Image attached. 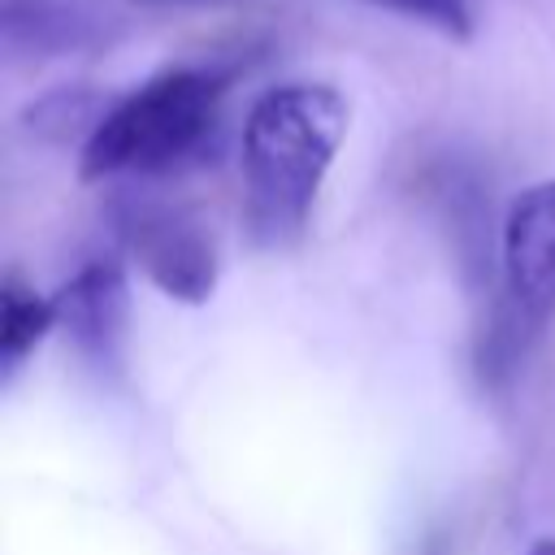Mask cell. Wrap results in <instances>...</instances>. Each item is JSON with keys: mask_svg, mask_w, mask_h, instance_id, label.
<instances>
[{"mask_svg": "<svg viewBox=\"0 0 555 555\" xmlns=\"http://www.w3.org/2000/svg\"><path fill=\"white\" fill-rule=\"evenodd\" d=\"M347 126L351 104L330 82H282L247 108L243 212L256 243L286 247L304 234Z\"/></svg>", "mask_w": 555, "mask_h": 555, "instance_id": "6da1fadb", "label": "cell"}, {"mask_svg": "<svg viewBox=\"0 0 555 555\" xmlns=\"http://www.w3.org/2000/svg\"><path fill=\"white\" fill-rule=\"evenodd\" d=\"M225 78L212 69H169L113 100L78 152L87 182L169 173L204 152L221 117Z\"/></svg>", "mask_w": 555, "mask_h": 555, "instance_id": "7a4b0ae2", "label": "cell"}, {"mask_svg": "<svg viewBox=\"0 0 555 555\" xmlns=\"http://www.w3.org/2000/svg\"><path fill=\"white\" fill-rule=\"evenodd\" d=\"M121 238L134 264L156 291L178 304H204L217 286V251L208 234L178 208L152 199H126L117 208Z\"/></svg>", "mask_w": 555, "mask_h": 555, "instance_id": "3957f363", "label": "cell"}, {"mask_svg": "<svg viewBox=\"0 0 555 555\" xmlns=\"http://www.w3.org/2000/svg\"><path fill=\"white\" fill-rule=\"evenodd\" d=\"M503 260V312L516 317L529 334L555 312V178L525 186L499 234Z\"/></svg>", "mask_w": 555, "mask_h": 555, "instance_id": "277c9868", "label": "cell"}, {"mask_svg": "<svg viewBox=\"0 0 555 555\" xmlns=\"http://www.w3.org/2000/svg\"><path fill=\"white\" fill-rule=\"evenodd\" d=\"M52 308H56V330H65L69 343L95 369H113L121 360L126 317H130V286H126V269L117 260L82 264L52 295Z\"/></svg>", "mask_w": 555, "mask_h": 555, "instance_id": "5b68a950", "label": "cell"}, {"mask_svg": "<svg viewBox=\"0 0 555 555\" xmlns=\"http://www.w3.org/2000/svg\"><path fill=\"white\" fill-rule=\"evenodd\" d=\"M100 35L95 13L74 0H0V43L13 56H65Z\"/></svg>", "mask_w": 555, "mask_h": 555, "instance_id": "8992f818", "label": "cell"}, {"mask_svg": "<svg viewBox=\"0 0 555 555\" xmlns=\"http://www.w3.org/2000/svg\"><path fill=\"white\" fill-rule=\"evenodd\" d=\"M52 330H56L52 295H39L22 278H4V286H0V369H4V377H13Z\"/></svg>", "mask_w": 555, "mask_h": 555, "instance_id": "52a82bcc", "label": "cell"}, {"mask_svg": "<svg viewBox=\"0 0 555 555\" xmlns=\"http://www.w3.org/2000/svg\"><path fill=\"white\" fill-rule=\"evenodd\" d=\"M369 4L390 9V13H403L412 22H425L438 35H451V39H468V30H473L468 0H369Z\"/></svg>", "mask_w": 555, "mask_h": 555, "instance_id": "ba28073f", "label": "cell"}, {"mask_svg": "<svg viewBox=\"0 0 555 555\" xmlns=\"http://www.w3.org/2000/svg\"><path fill=\"white\" fill-rule=\"evenodd\" d=\"M525 555H555V538H538V542H533Z\"/></svg>", "mask_w": 555, "mask_h": 555, "instance_id": "9c48e42d", "label": "cell"}, {"mask_svg": "<svg viewBox=\"0 0 555 555\" xmlns=\"http://www.w3.org/2000/svg\"><path fill=\"white\" fill-rule=\"evenodd\" d=\"M139 4H221V0H139Z\"/></svg>", "mask_w": 555, "mask_h": 555, "instance_id": "30bf717a", "label": "cell"}]
</instances>
